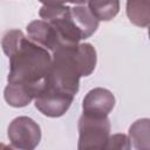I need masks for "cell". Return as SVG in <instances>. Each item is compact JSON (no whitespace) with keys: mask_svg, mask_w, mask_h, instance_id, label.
Segmentation results:
<instances>
[{"mask_svg":"<svg viewBox=\"0 0 150 150\" xmlns=\"http://www.w3.org/2000/svg\"><path fill=\"white\" fill-rule=\"evenodd\" d=\"M2 50L9 57L8 83L23 87L35 100L48 86L52 53L19 29L8 30L4 35Z\"/></svg>","mask_w":150,"mask_h":150,"instance_id":"6da1fadb","label":"cell"},{"mask_svg":"<svg viewBox=\"0 0 150 150\" xmlns=\"http://www.w3.org/2000/svg\"><path fill=\"white\" fill-rule=\"evenodd\" d=\"M96 50L90 43H64L52 53L48 86L76 95L80 79L90 75L96 66Z\"/></svg>","mask_w":150,"mask_h":150,"instance_id":"7a4b0ae2","label":"cell"},{"mask_svg":"<svg viewBox=\"0 0 150 150\" xmlns=\"http://www.w3.org/2000/svg\"><path fill=\"white\" fill-rule=\"evenodd\" d=\"M110 138V121L107 117H95L82 114L79 120V145L84 149H107Z\"/></svg>","mask_w":150,"mask_h":150,"instance_id":"3957f363","label":"cell"},{"mask_svg":"<svg viewBox=\"0 0 150 150\" xmlns=\"http://www.w3.org/2000/svg\"><path fill=\"white\" fill-rule=\"evenodd\" d=\"M7 135L14 148L32 150L40 143L41 129L30 117L20 116L11 122Z\"/></svg>","mask_w":150,"mask_h":150,"instance_id":"277c9868","label":"cell"},{"mask_svg":"<svg viewBox=\"0 0 150 150\" xmlns=\"http://www.w3.org/2000/svg\"><path fill=\"white\" fill-rule=\"evenodd\" d=\"M74 95L47 86L46 89L34 100L35 108L48 117H60L70 107Z\"/></svg>","mask_w":150,"mask_h":150,"instance_id":"5b68a950","label":"cell"},{"mask_svg":"<svg viewBox=\"0 0 150 150\" xmlns=\"http://www.w3.org/2000/svg\"><path fill=\"white\" fill-rule=\"evenodd\" d=\"M115 105L114 94L105 88H94L83 98L82 110L84 115L107 117Z\"/></svg>","mask_w":150,"mask_h":150,"instance_id":"8992f818","label":"cell"},{"mask_svg":"<svg viewBox=\"0 0 150 150\" xmlns=\"http://www.w3.org/2000/svg\"><path fill=\"white\" fill-rule=\"evenodd\" d=\"M27 35L38 45L53 53L59 46L63 45L56 29L46 20H34L27 26Z\"/></svg>","mask_w":150,"mask_h":150,"instance_id":"52a82bcc","label":"cell"},{"mask_svg":"<svg viewBox=\"0 0 150 150\" xmlns=\"http://www.w3.org/2000/svg\"><path fill=\"white\" fill-rule=\"evenodd\" d=\"M129 138L135 149L150 150V118H141L129 128Z\"/></svg>","mask_w":150,"mask_h":150,"instance_id":"ba28073f","label":"cell"},{"mask_svg":"<svg viewBox=\"0 0 150 150\" xmlns=\"http://www.w3.org/2000/svg\"><path fill=\"white\" fill-rule=\"evenodd\" d=\"M127 15L131 23L137 27L150 25V0H128Z\"/></svg>","mask_w":150,"mask_h":150,"instance_id":"9c48e42d","label":"cell"},{"mask_svg":"<svg viewBox=\"0 0 150 150\" xmlns=\"http://www.w3.org/2000/svg\"><path fill=\"white\" fill-rule=\"evenodd\" d=\"M88 8L98 21H110L120 11V0H88Z\"/></svg>","mask_w":150,"mask_h":150,"instance_id":"30bf717a","label":"cell"},{"mask_svg":"<svg viewBox=\"0 0 150 150\" xmlns=\"http://www.w3.org/2000/svg\"><path fill=\"white\" fill-rule=\"evenodd\" d=\"M5 101L14 108H22L30 103L34 98L30 96V94L21 86L15 83H8L4 91Z\"/></svg>","mask_w":150,"mask_h":150,"instance_id":"8fae6325","label":"cell"},{"mask_svg":"<svg viewBox=\"0 0 150 150\" xmlns=\"http://www.w3.org/2000/svg\"><path fill=\"white\" fill-rule=\"evenodd\" d=\"M130 138L124 134H115L110 136L107 149H130Z\"/></svg>","mask_w":150,"mask_h":150,"instance_id":"7c38bea8","label":"cell"},{"mask_svg":"<svg viewBox=\"0 0 150 150\" xmlns=\"http://www.w3.org/2000/svg\"><path fill=\"white\" fill-rule=\"evenodd\" d=\"M43 5H63L67 0H39Z\"/></svg>","mask_w":150,"mask_h":150,"instance_id":"4fadbf2b","label":"cell"},{"mask_svg":"<svg viewBox=\"0 0 150 150\" xmlns=\"http://www.w3.org/2000/svg\"><path fill=\"white\" fill-rule=\"evenodd\" d=\"M67 2H71V4H76V5H82L88 2V0H67Z\"/></svg>","mask_w":150,"mask_h":150,"instance_id":"5bb4252c","label":"cell"},{"mask_svg":"<svg viewBox=\"0 0 150 150\" xmlns=\"http://www.w3.org/2000/svg\"><path fill=\"white\" fill-rule=\"evenodd\" d=\"M148 34H149V39H150V27H149V30H148Z\"/></svg>","mask_w":150,"mask_h":150,"instance_id":"9a60e30c","label":"cell"}]
</instances>
